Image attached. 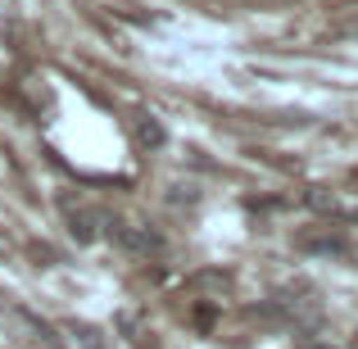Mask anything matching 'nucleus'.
Wrapping results in <instances>:
<instances>
[{
    "label": "nucleus",
    "instance_id": "f257e3e1",
    "mask_svg": "<svg viewBox=\"0 0 358 349\" xmlns=\"http://www.w3.org/2000/svg\"><path fill=\"white\" fill-rule=\"evenodd\" d=\"M308 209H322V213H341V200H336L327 186H313L308 191Z\"/></svg>",
    "mask_w": 358,
    "mask_h": 349
},
{
    "label": "nucleus",
    "instance_id": "f03ea898",
    "mask_svg": "<svg viewBox=\"0 0 358 349\" xmlns=\"http://www.w3.org/2000/svg\"><path fill=\"white\" fill-rule=\"evenodd\" d=\"M345 259H354V263H358V245H350V250H345Z\"/></svg>",
    "mask_w": 358,
    "mask_h": 349
},
{
    "label": "nucleus",
    "instance_id": "7ed1b4c3",
    "mask_svg": "<svg viewBox=\"0 0 358 349\" xmlns=\"http://www.w3.org/2000/svg\"><path fill=\"white\" fill-rule=\"evenodd\" d=\"M350 177H354V182H358V168H354V173H350Z\"/></svg>",
    "mask_w": 358,
    "mask_h": 349
},
{
    "label": "nucleus",
    "instance_id": "20e7f679",
    "mask_svg": "<svg viewBox=\"0 0 358 349\" xmlns=\"http://www.w3.org/2000/svg\"><path fill=\"white\" fill-rule=\"evenodd\" d=\"M313 349H331V345H313Z\"/></svg>",
    "mask_w": 358,
    "mask_h": 349
}]
</instances>
